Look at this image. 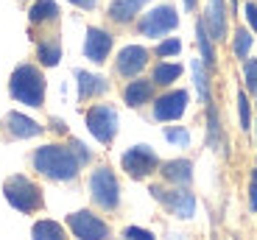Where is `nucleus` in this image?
Here are the masks:
<instances>
[{"label": "nucleus", "mask_w": 257, "mask_h": 240, "mask_svg": "<svg viewBox=\"0 0 257 240\" xmlns=\"http://www.w3.org/2000/svg\"><path fill=\"white\" fill-rule=\"evenodd\" d=\"M34 168L53 182H70L78 176V156L67 145H42L34 151Z\"/></svg>", "instance_id": "1"}, {"label": "nucleus", "mask_w": 257, "mask_h": 240, "mask_svg": "<svg viewBox=\"0 0 257 240\" xmlns=\"http://www.w3.org/2000/svg\"><path fill=\"white\" fill-rule=\"evenodd\" d=\"M9 90H12V98L20 101V104L42 106V101H45V76L34 65H20L12 73Z\"/></svg>", "instance_id": "2"}, {"label": "nucleus", "mask_w": 257, "mask_h": 240, "mask_svg": "<svg viewBox=\"0 0 257 240\" xmlns=\"http://www.w3.org/2000/svg\"><path fill=\"white\" fill-rule=\"evenodd\" d=\"M3 193H6V201L14 209H20V212H37V209H42V190L28 176H12V179H6Z\"/></svg>", "instance_id": "3"}, {"label": "nucleus", "mask_w": 257, "mask_h": 240, "mask_svg": "<svg viewBox=\"0 0 257 240\" xmlns=\"http://www.w3.org/2000/svg\"><path fill=\"white\" fill-rule=\"evenodd\" d=\"M90 193H92V201L103 209H115L117 201H120V190H117V179L112 173V168L101 165L98 170H92L90 176Z\"/></svg>", "instance_id": "4"}, {"label": "nucleus", "mask_w": 257, "mask_h": 240, "mask_svg": "<svg viewBox=\"0 0 257 240\" xmlns=\"http://www.w3.org/2000/svg\"><path fill=\"white\" fill-rule=\"evenodd\" d=\"M87 129L98 143L109 145L117 134V109L109 104H95L87 112Z\"/></svg>", "instance_id": "5"}, {"label": "nucleus", "mask_w": 257, "mask_h": 240, "mask_svg": "<svg viewBox=\"0 0 257 240\" xmlns=\"http://www.w3.org/2000/svg\"><path fill=\"white\" fill-rule=\"evenodd\" d=\"M176 26H179V14H176L174 6H168V3L165 6H154L151 12L143 14V20L137 23L143 37H151V39L165 37V34L174 31Z\"/></svg>", "instance_id": "6"}, {"label": "nucleus", "mask_w": 257, "mask_h": 240, "mask_svg": "<svg viewBox=\"0 0 257 240\" xmlns=\"http://www.w3.org/2000/svg\"><path fill=\"white\" fill-rule=\"evenodd\" d=\"M120 165L132 179H146V176H151L160 168V156L154 154L151 145H135V148H128L123 154Z\"/></svg>", "instance_id": "7"}, {"label": "nucleus", "mask_w": 257, "mask_h": 240, "mask_svg": "<svg viewBox=\"0 0 257 240\" xmlns=\"http://www.w3.org/2000/svg\"><path fill=\"white\" fill-rule=\"evenodd\" d=\"M151 195H154L171 215H176V218H193V212H196V198H193V193H187L185 187H176V190L151 187Z\"/></svg>", "instance_id": "8"}, {"label": "nucleus", "mask_w": 257, "mask_h": 240, "mask_svg": "<svg viewBox=\"0 0 257 240\" xmlns=\"http://www.w3.org/2000/svg\"><path fill=\"white\" fill-rule=\"evenodd\" d=\"M67 226L73 229V234H76L78 240H106L109 237V226H106L98 215L87 212V209L67 215Z\"/></svg>", "instance_id": "9"}, {"label": "nucleus", "mask_w": 257, "mask_h": 240, "mask_svg": "<svg viewBox=\"0 0 257 240\" xmlns=\"http://www.w3.org/2000/svg\"><path fill=\"white\" fill-rule=\"evenodd\" d=\"M187 101H190V95H187L185 90L165 92V95H160L154 101V117L162 120V123H168V120H179V117L185 115V109H187Z\"/></svg>", "instance_id": "10"}, {"label": "nucleus", "mask_w": 257, "mask_h": 240, "mask_svg": "<svg viewBox=\"0 0 257 240\" xmlns=\"http://www.w3.org/2000/svg\"><path fill=\"white\" fill-rule=\"evenodd\" d=\"M148 65V51L140 45H126L120 53H117V73L123 78H135L143 73V67Z\"/></svg>", "instance_id": "11"}, {"label": "nucleus", "mask_w": 257, "mask_h": 240, "mask_svg": "<svg viewBox=\"0 0 257 240\" xmlns=\"http://www.w3.org/2000/svg\"><path fill=\"white\" fill-rule=\"evenodd\" d=\"M204 26H207V31H210L212 42H224V39H226L229 20H226V3H224V0H207Z\"/></svg>", "instance_id": "12"}, {"label": "nucleus", "mask_w": 257, "mask_h": 240, "mask_svg": "<svg viewBox=\"0 0 257 240\" xmlns=\"http://www.w3.org/2000/svg\"><path fill=\"white\" fill-rule=\"evenodd\" d=\"M109 51H112V34L103 31V28H90L87 39H84V56L95 65H101V62H106Z\"/></svg>", "instance_id": "13"}, {"label": "nucleus", "mask_w": 257, "mask_h": 240, "mask_svg": "<svg viewBox=\"0 0 257 240\" xmlns=\"http://www.w3.org/2000/svg\"><path fill=\"white\" fill-rule=\"evenodd\" d=\"M3 126H6V131L12 137H17V140H28V137L42 134V126H39L37 120H31V117L20 115V112H9L6 120H3Z\"/></svg>", "instance_id": "14"}, {"label": "nucleus", "mask_w": 257, "mask_h": 240, "mask_svg": "<svg viewBox=\"0 0 257 240\" xmlns=\"http://www.w3.org/2000/svg\"><path fill=\"white\" fill-rule=\"evenodd\" d=\"M76 84H78V101H90V98H98L109 90V81L101 76H92L87 70H76Z\"/></svg>", "instance_id": "15"}, {"label": "nucleus", "mask_w": 257, "mask_h": 240, "mask_svg": "<svg viewBox=\"0 0 257 240\" xmlns=\"http://www.w3.org/2000/svg\"><path fill=\"white\" fill-rule=\"evenodd\" d=\"M154 98V81H146V78H135L128 81L126 90H123V101L128 106H143Z\"/></svg>", "instance_id": "16"}, {"label": "nucleus", "mask_w": 257, "mask_h": 240, "mask_svg": "<svg viewBox=\"0 0 257 240\" xmlns=\"http://www.w3.org/2000/svg\"><path fill=\"white\" fill-rule=\"evenodd\" d=\"M162 176H165L168 182H174V184H190L193 179V165L187 162V159H171V162L162 165Z\"/></svg>", "instance_id": "17"}, {"label": "nucleus", "mask_w": 257, "mask_h": 240, "mask_svg": "<svg viewBox=\"0 0 257 240\" xmlns=\"http://www.w3.org/2000/svg\"><path fill=\"white\" fill-rule=\"evenodd\" d=\"M196 42H199V51H201V62H204L207 70L215 67V48H212V37L204 26V17L196 23Z\"/></svg>", "instance_id": "18"}, {"label": "nucleus", "mask_w": 257, "mask_h": 240, "mask_svg": "<svg viewBox=\"0 0 257 240\" xmlns=\"http://www.w3.org/2000/svg\"><path fill=\"white\" fill-rule=\"evenodd\" d=\"M148 0H115L109 6V17L115 23H132L135 14H140V9L146 6Z\"/></svg>", "instance_id": "19"}, {"label": "nucleus", "mask_w": 257, "mask_h": 240, "mask_svg": "<svg viewBox=\"0 0 257 240\" xmlns=\"http://www.w3.org/2000/svg\"><path fill=\"white\" fill-rule=\"evenodd\" d=\"M207 143L210 148L215 151H224V131H221V120H218V109L215 104H207Z\"/></svg>", "instance_id": "20"}, {"label": "nucleus", "mask_w": 257, "mask_h": 240, "mask_svg": "<svg viewBox=\"0 0 257 240\" xmlns=\"http://www.w3.org/2000/svg\"><path fill=\"white\" fill-rule=\"evenodd\" d=\"M59 17V6L53 0H37L28 12V20H31V26H42V23H53Z\"/></svg>", "instance_id": "21"}, {"label": "nucleus", "mask_w": 257, "mask_h": 240, "mask_svg": "<svg viewBox=\"0 0 257 240\" xmlns=\"http://www.w3.org/2000/svg\"><path fill=\"white\" fill-rule=\"evenodd\" d=\"M37 56L39 62L45 67H56L59 65V59H62V45H59V39H45V42H39L37 45Z\"/></svg>", "instance_id": "22"}, {"label": "nucleus", "mask_w": 257, "mask_h": 240, "mask_svg": "<svg viewBox=\"0 0 257 240\" xmlns=\"http://www.w3.org/2000/svg\"><path fill=\"white\" fill-rule=\"evenodd\" d=\"M193 78H196V90H199V98L204 101V104H210L212 101V92H210V76H207V67L201 59H196L193 62Z\"/></svg>", "instance_id": "23"}, {"label": "nucleus", "mask_w": 257, "mask_h": 240, "mask_svg": "<svg viewBox=\"0 0 257 240\" xmlns=\"http://www.w3.org/2000/svg\"><path fill=\"white\" fill-rule=\"evenodd\" d=\"M179 76H182V65L160 62V65L154 67V76H151V81H154V84H160V87H168V84H174Z\"/></svg>", "instance_id": "24"}, {"label": "nucleus", "mask_w": 257, "mask_h": 240, "mask_svg": "<svg viewBox=\"0 0 257 240\" xmlns=\"http://www.w3.org/2000/svg\"><path fill=\"white\" fill-rule=\"evenodd\" d=\"M34 240H64V229L53 221H37L34 223Z\"/></svg>", "instance_id": "25"}, {"label": "nucleus", "mask_w": 257, "mask_h": 240, "mask_svg": "<svg viewBox=\"0 0 257 240\" xmlns=\"http://www.w3.org/2000/svg\"><path fill=\"white\" fill-rule=\"evenodd\" d=\"M232 39H235V42H232V51H235V56L246 62V59H249V51H251V42H254V37H251L246 28H238Z\"/></svg>", "instance_id": "26"}, {"label": "nucleus", "mask_w": 257, "mask_h": 240, "mask_svg": "<svg viewBox=\"0 0 257 240\" xmlns=\"http://www.w3.org/2000/svg\"><path fill=\"white\" fill-rule=\"evenodd\" d=\"M243 78H246V90L254 95V104H257V59H246L243 62Z\"/></svg>", "instance_id": "27"}, {"label": "nucleus", "mask_w": 257, "mask_h": 240, "mask_svg": "<svg viewBox=\"0 0 257 240\" xmlns=\"http://www.w3.org/2000/svg\"><path fill=\"white\" fill-rule=\"evenodd\" d=\"M238 115H240V129L249 131L251 129V104L246 92H238Z\"/></svg>", "instance_id": "28"}, {"label": "nucleus", "mask_w": 257, "mask_h": 240, "mask_svg": "<svg viewBox=\"0 0 257 240\" xmlns=\"http://www.w3.org/2000/svg\"><path fill=\"white\" fill-rule=\"evenodd\" d=\"M165 140L174 145H182L185 148L187 143H190V131L187 129H179V126H171V129H165Z\"/></svg>", "instance_id": "29"}, {"label": "nucleus", "mask_w": 257, "mask_h": 240, "mask_svg": "<svg viewBox=\"0 0 257 240\" xmlns=\"http://www.w3.org/2000/svg\"><path fill=\"white\" fill-rule=\"evenodd\" d=\"M179 51H182V42H179V39H165V42H160V45H157V56H160V59L179 56Z\"/></svg>", "instance_id": "30"}, {"label": "nucleus", "mask_w": 257, "mask_h": 240, "mask_svg": "<svg viewBox=\"0 0 257 240\" xmlns=\"http://www.w3.org/2000/svg\"><path fill=\"white\" fill-rule=\"evenodd\" d=\"M243 14H246L249 28H251V31H257V3H254V0H249V3L243 6Z\"/></svg>", "instance_id": "31"}, {"label": "nucleus", "mask_w": 257, "mask_h": 240, "mask_svg": "<svg viewBox=\"0 0 257 240\" xmlns=\"http://www.w3.org/2000/svg\"><path fill=\"white\" fill-rule=\"evenodd\" d=\"M70 148H73V154H76L78 156V162H81V165H87V162H90V151H87V145H84V143H78V140H73V143H70Z\"/></svg>", "instance_id": "32"}, {"label": "nucleus", "mask_w": 257, "mask_h": 240, "mask_svg": "<svg viewBox=\"0 0 257 240\" xmlns=\"http://www.w3.org/2000/svg\"><path fill=\"white\" fill-rule=\"evenodd\" d=\"M123 234H126V240H154V234H151V232H146V229H137V226H128Z\"/></svg>", "instance_id": "33"}, {"label": "nucleus", "mask_w": 257, "mask_h": 240, "mask_svg": "<svg viewBox=\"0 0 257 240\" xmlns=\"http://www.w3.org/2000/svg\"><path fill=\"white\" fill-rule=\"evenodd\" d=\"M249 209L257 212V182L251 179V187H249Z\"/></svg>", "instance_id": "34"}, {"label": "nucleus", "mask_w": 257, "mask_h": 240, "mask_svg": "<svg viewBox=\"0 0 257 240\" xmlns=\"http://www.w3.org/2000/svg\"><path fill=\"white\" fill-rule=\"evenodd\" d=\"M70 3H73V6H78V9H87V12H92L98 0H70Z\"/></svg>", "instance_id": "35"}, {"label": "nucleus", "mask_w": 257, "mask_h": 240, "mask_svg": "<svg viewBox=\"0 0 257 240\" xmlns=\"http://www.w3.org/2000/svg\"><path fill=\"white\" fill-rule=\"evenodd\" d=\"M182 3H185L187 12H196V6H199V0H182Z\"/></svg>", "instance_id": "36"}, {"label": "nucleus", "mask_w": 257, "mask_h": 240, "mask_svg": "<svg viewBox=\"0 0 257 240\" xmlns=\"http://www.w3.org/2000/svg\"><path fill=\"white\" fill-rule=\"evenodd\" d=\"M251 179H254V182H257V168H254V170H251Z\"/></svg>", "instance_id": "37"}, {"label": "nucleus", "mask_w": 257, "mask_h": 240, "mask_svg": "<svg viewBox=\"0 0 257 240\" xmlns=\"http://www.w3.org/2000/svg\"><path fill=\"white\" fill-rule=\"evenodd\" d=\"M254 129H257V123H254Z\"/></svg>", "instance_id": "38"}]
</instances>
